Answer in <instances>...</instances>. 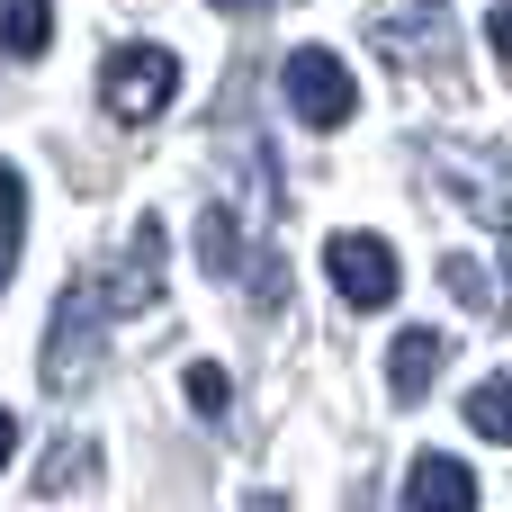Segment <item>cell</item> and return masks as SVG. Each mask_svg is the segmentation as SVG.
<instances>
[{
	"instance_id": "obj_1",
	"label": "cell",
	"mask_w": 512,
	"mask_h": 512,
	"mask_svg": "<svg viewBox=\"0 0 512 512\" xmlns=\"http://www.w3.org/2000/svg\"><path fill=\"white\" fill-rule=\"evenodd\" d=\"M171 90H180V63H171L162 45H117V54L99 63V108H108L117 126H153V117L171 108Z\"/></svg>"
},
{
	"instance_id": "obj_2",
	"label": "cell",
	"mask_w": 512,
	"mask_h": 512,
	"mask_svg": "<svg viewBox=\"0 0 512 512\" xmlns=\"http://www.w3.org/2000/svg\"><path fill=\"white\" fill-rule=\"evenodd\" d=\"M279 90H288V108H297L315 135L351 126V108H360V81H351V63H342V54H324V45H297V54L279 63Z\"/></svg>"
},
{
	"instance_id": "obj_3",
	"label": "cell",
	"mask_w": 512,
	"mask_h": 512,
	"mask_svg": "<svg viewBox=\"0 0 512 512\" xmlns=\"http://www.w3.org/2000/svg\"><path fill=\"white\" fill-rule=\"evenodd\" d=\"M324 270H333L342 306H360V315L396 306V288H405V270H396V243H387V234H333V243H324Z\"/></svg>"
},
{
	"instance_id": "obj_4",
	"label": "cell",
	"mask_w": 512,
	"mask_h": 512,
	"mask_svg": "<svg viewBox=\"0 0 512 512\" xmlns=\"http://www.w3.org/2000/svg\"><path fill=\"white\" fill-rule=\"evenodd\" d=\"M153 297H162V225L144 216V225H135V243H126V261L90 288V306H99V315H144Z\"/></svg>"
},
{
	"instance_id": "obj_5",
	"label": "cell",
	"mask_w": 512,
	"mask_h": 512,
	"mask_svg": "<svg viewBox=\"0 0 512 512\" xmlns=\"http://www.w3.org/2000/svg\"><path fill=\"white\" fill-rule=\"evenodd\" d=\"M90 288H63V306H54V342H45V387L54 396H72L81 378H90V360H99V342H90Z\"/></svg>"
},
{
	"instance_id": "obj_6",
	"label": "cell",
	"mask_w": 512,
	"mask_h": 512,
	"mask_svg": "<svg viewBox=\"0 0 512 512\" xmlns=\"http://www.w3.org/2000/svg\"><path fill=\"white\" fill-rule=\"evenodd\" d=\"M441 351H450V342H441L432 324H405L396 351H387V396H396V405H423V387L441 378Z\"/></svg>"
},
{
	"instance_id": "obj_7",
	"label": "cell",
	"mask_w": 512,
	"mask_h": 512,
	"mask_svg": "<svg viewBox=\"0 0 512 512\" xmlns=\"http://www.w3.org/2000/svg\"><path fill=\"white\" fill-rule=\"evenodd\" d=\"M405 504H414V512H477V477H468L459 459L423 450V459H414V477H405Z\"/></svg>"
},
{
	"instance_id": "obj_8",
	"label": "cell",
	"mask_w": 512,
	"mask_h": 512,
	"mask_svg": "<svg viewBox=\"0 0 512 512\" xmlns=\"http://www.w3.org/2000/svg\"><path fill=\"white\" fill-rule=\"evenodd\" d=\"M54 45V0H0V54H45Z\"/></svg>"
},
{
	"instance_id": "obj_9",
	"label": "cell",
	"mask_w": 512,
	"mask_h": 512,
	"mask_svg": "<svg viewBox=\"0 0 512 512\" xmlns=\"http://www.w3.org/2000/svg\"><path fill=\"white\" fill-rule=\"evenodd\" d=\"M90 468H99V450H90V441H54V450L36 459V495H72Z\"/></svg>"
},
{
	"instance_id": "obj_10",
	"label": "cell",
	"mask_w": 512,
	"mask_h": 512,
	"mask_svg": "<svg viewBox=\"0 0 512 512\" xmlns=\"http://www.w3.org/2000/svg\"><path fill=\"white\" fill-rule=\"evenodd\" d=\"M198 252H207L216 279H234V270H243V225H234L225 207H207V216H198Z\"/></svg>"
},
{
	"instance_id": "obj_11",
	"label": "cell",
	"mask_w": 512,
	"mask_h": 512,
	"mask_svg": "<svg viewBox=\"0 0 512 512\" xmlns=\"http://www.w3.org/2000/svg\"><path fill=\"white\" fill-rule=\"evenodd\" d=\"M225 396H234V387H225V369H216V360H189V405H198L207 423L225 414Z\"/></svg>"
},
{
	"instance_id": "obj_12",
	"label": "cell",
	"mask_w": 512,
	"mask_h": 512,
	"mask_svg": "<svg viewBox=\"0 0 512 512\" xmlns=\"http://www.w3.org/2000/svg\"><path fill=\"white\" fill-rule=\"evenodd\" d=\"M504 378H486V387H477V396H468V423H477V432H486V441H504Z\"/></svg>"
},
{
	"instance_id": "obj_13",
	"label": "cell",
	"mask_w": 512,
	"mask_h": 512,
	"mask_svg": "<svg viewBox=\"0 0 512 512\" xmlns=\"http://www.w3.org/2000/svg\"><path fill=\"white\" fill-rule=\"evenodd\" d=\"M441 279H450L468 306H495V288H486V270H477V261H441Z\"/></svg>"
},
{
	"instance_id": "obj_14",
	"label": "cell",
	"mask_w": 512,
	"mask_h": 512,
	"mask_svg": "<svg viewBox=\"0 0 512 512\" xmlns=\"http://www.w3.org/2000/svg\"><path fill=\"white\" fill-rule=\"evenodd\" d=\"M18 225H27V180L0 162V234H18Z\"/></svg>"
},
{
	"instance_id": "obj_15",
	"label": "cell",
	"mask_w": 512,
	"mask_h": 512,
	"mask_svg": "<svg viewBox=\"0 0 512 512\" xmlns=\"http://www.w3.org/2000/svg\"><path fill=\"white\" fill-rule=\"evenodd\" d=\"M9 261H18V234H0V288H9Z\"/></svg>"
},
{
	"instance_id": "obj_16",
	"label": "cell",
	"mask_w": 512,
	"mask_h": 512,
	"mask_svg": "<svg viewBox=\"0 0 512 512\" xmlns=\"http://www.w3.org/2000/svg\"><path fill=\"white\" fill-rule=\"evenodd\" d=\"M9 450H18V423H9V414H0V459H9Z\"/></svg>"
},
{
	"instance_id": "obj_17",
	"label": "cell",
	"mask_w": 512,
	"mask_h": 512,
	"mask_svg": "<svg viewBox=\"0 0 512 512\" xmlns=\"http://www.w3.org/2000/svg\"><path fill=\"white\" fill-rule=\"evenodd\" d=\"M216 9H261V0H216Z\"/></svg>"
}]
</instances>
